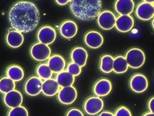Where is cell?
I'll return each mask as SVG.
<instances>
[{
    "instance_id": "7c38bea8",
    "label": "cell",
    "mask_w": 154,
    "mask_h": 116,
    "mask_svg": "<svg viewBox=\"0 0 154 116\" xmlns=\"http://www.w3.org/2000/svg\"><path fill=\"white\" fill-rule=\"evenodd\" d=\"M134 26V19L131 15H120L116 18V27L119 32H130Z\"/></svg>"
},
{
    "instance_id": "52a82bcc",
    "label": "cell",
    "mask_w": 154,
    "mask_h": 116,
    "mask_svg": "<svg viewBox=\"0 0 154 116\" xmlns=\"http://www.w3.org/2000/svg\"><path fill=\"white\" fill-rule=\"evenodd\" d=\"M116 17L110 11H103L98 16V25L103 30H111L116 26Z\"/></svg>"
},
{
    "instance_id": "74e56055",
    "label": "cell",
    "mask_w": 154,
    "mask_h": 116,
    "mask_svg": "<svg viewBox=\"0 0 154 116\" xmlns=\"http://www.w3.org/2000/svg\"><path fill=\"white\" fill-rule=\"evenodd\" d=\"M153 7H154V5H153Z\"/></svg>"
},
{
    "instance_id": "d6986e66",
    "label": "cell",
    "mask_w": 154,
    "mask_h": 116,
    "mask_svg": "<svg viewBox=\"0 0 154 116\" xmlns=\"http://www.w3.org/2000/svg\"><path fill=\"white\" fill-rule=\"evenodd\" d=\"M71 57L73 63L79 64L80 67H84L86 64L88 54L85 48L81 47H78L71 51Z\"/></svg>"
},
{
    "instance_id": "f546056e",
    "label": "cell",
    "mask_w": 154,
    "mask_h": 116,
    "mask_svg": "<svg viewBox=\"0 0 154 116\" xmlns=\"http://www.w3.org/2000/svg\"><path fill=\"white\" fill-rule=\"evenodd\" d=\"M115 116H132L131 115V111L125 107V106H121L116 111Z\"/></svg>"
},
{
    "instance_id": "d6a6232c",
    "label": "cell",
    "mask_w": 154,
    "mask_h": 116,
    "mask_svg": "<svg viewBox=\"0 0 154 116\" xmlns=\"http://www.w3.org/2000/svg\"><path fill=\"white\" fill-rule=\"evenodd\" d=\"M56 2H57L59 5H67L68 3H70L71 0H56Z\"/></svg>"
},
{
    "instance_id": "e575fe53",
    "label": "cell",
    "mask_w": 154,
    "mask_h": 116,
    "mask_svg": "<svg viewBox=\"0 0 154 116\" xmlns=\"http://www.w3.org/2000/svg\"><path fill=\"white\" fill-rule=\"evenodd\" d=\"M143 116H154L153 113H152V112H150V113H146V114H144Z\"/></svg>"
},
{
    "instance_id": "8fae6325",
    "label": "cell",
    "mask_w": 154,
    "mask_h": 116,
    "mask_svg": "<svg viewBox=\"0 0 154 116\" xmlns=\"http://www.w3.org/2000/svg\"><path fill=\"white\" fill-rule=\"evenodd\" d=\"M130 86L133 92L137 93H142L148 88V80L145 76L142 74H136L131 78Z\"/></svg>"
},
{
    "instance_id": "9a60e30c",
    "label": "cell",
    "mask_w": 154,
    "mask_h": 116,
    "mask_svg": "<svg viewBox=\"0 0 154 116\" xmlns=\"http://www.w3.org/2000/svg\"><path fill=\"white\" fill-rule=\"evenodd\" d=\"M6 42L8 46L11 47H20L24 42V36L22 33L15 29H10L6 35Z\"/></svg>"
},
{
    "instance_id": "8992f818",
    "label": "cell",
    "mask_w": 154,
    "mask_h": 116,
    "mask_svg": "<svg viewBox=\"0 0 154 116\" xmlns=\"http://www.w3.org/2000/svg\"><path fill=\"white\" fill-rule=\"evenodd\" d=\"M78 97V93L75 87L67 86L62 87L57 93V99L62 104L71 105L72 104Z\"/></svg>"
},
{
    "instance_id": "cb8c5ba5",
    "label": "cell",
    "mask_w": 154,
    "mask_h": 116,
    "mask_svg": "<svg viewBox=\"0 0 154 116\" xmlns=\"http://www.w3.org/2000/svg\"><path fill=\"white\" fill-rule=\"evenodd\" d=\"M128 68H129V64L125 57L119 56L114 59V67H113L114 72L117 74L125 73L128 70Z\"/></svg>"
},
{
    "instance_id": "9c48e42d",
    "label": "cell",
    "mask_w": 154,
    "mask_h": 116,
    "mask_svg": "<svg viewBox=\"0 0 154 116\" xmlns=\"http://www.w3.org/2000/svg\"><path fill=\"white\" fill-rule=\"evenodd\" d=\"M136 15L141 20H150L154 16V7L153 5L147 2L140 3L137 9H136Z\"/></svg>"
},
{
    "instance_id": "d4e9b609",
    "label": "cell",
    "mask_w": 154,
    "mask_h": 116,
    "mask_svg": "<svg viewBox=\"0 0 154 116\" xmlns=\"http://www.w3.org/2000/svg\"><path fill=\"white\" fill-rule=\"evenodd\" d=\"M114 67V58L110 55H105L100 58V70L104 73H110L113 71Z\"/></svg>"
},
{
    "instance_id": "30bf717a",
    "label": "cell",
    "mask_w": 154,
    "mask_h": 116,
    "mask_svg": "<svg viewBox=\"0 0 154 116\" xmlns=\"http://www.w3.org/2000/svg\"><path fill=\"white\" fill-rule=\"evenodd\" d=\"M42 83L39 77H32L25 84V92L29 96H37L42 91Z\"/></svg>"
},
{
    "instance_id": "4fadbf2b",
    "label": "cell",
    "mask_w": 154,
    "mask_h": 116,
    "mask_svg": "<svg viewBox=\"0 0 154 116\" xmlns=\"http://www.w3.org/2000/svg\"><path fill=\"white\" fill-rule=\"evenodd\" d=\"M4 102L6 105V106L10 108H14V107L21 105L23 102V96L19 91L13 90L10 93L5 94Z\"/></svg>"
},
{
    "instance_id": "f1b7e54d",
    "label": "cell",
    "mask_w": 154,
    "mask_h": 116,
    "mask_svg": "<svg viewBox=\"0 0 154 116\" xmlns=\"http://www.w3.org/2000/svg\"><path fill=\"white\" fill-rule=\"evenodd\" d=\"M67 71L70 72L72 76L77 77V76H79L81 73V67L79 64H77V63H75L72 62V63H70L68 64V66H67Z\"/></svg>"
},
{
    "instance_id": "6da1fadb",
    "label": "cell",
    "mask_w": 154,
    "mask_h": 116,
    "mask_svg": "<svg viewBox=\"0 0 154 116\" xmlns=\"http://www.w3.org/2000/svg\"><path fill=\"white\" fill-rule=\"evenodd\" d=\"M9 21L13 29L21 33L35 30L40 21V12L35 5L29 1H18L9 11Z\"/></svg>"
},
{
    "instance_id": "277c9868",
    "label": "cell",
    "mask_w": 154,
    "mask_h": 116,
    "mask_svg": "<svg viewBox=\"0 0 154 116\" xmlns=\"http://www.w3.org/2000/svg\"><path fill=\"white\" fill-rule=\"evenodd\" d=\"M30 55L36 61L43 62L48 60L51 55V49L48 45L38 42L34 44L30 48Z\"/></svg>"
},
{
    "instance_id": "7a4b0ae2",
    "label": "cell",
    "mask_w": 154,
    "mask_h": 116,
    "mask_svg": "<svg viewBox=\"0 0 154 116\" xmlns=\"http://www.w3.org/2000/svg\"><path fill=\"white\" fill-rule=\"evenodd\" d=\"M102 0H71L70 9L79 20L88 21L99 16L102 8Z\"/></svg>"
},
{
    "instance_id": "8d00e7d4",
    "label": "cell",
    "mask_w": 154,
    "mask_h": 116,
    "mask_svg": "<svg viewBox=\"0 0 154 116\" xmlns=\"http://www.w3.org/2000/svg\"><path fill=\"white\" fill-rule=\"evenodd\" d=\"M152 27H153V29H154V18H153V20H152Z\"/></svg>"
},
{
    "instance_id": "44dd1931",
    "label": "cell",
    "mask_w": 154,
    "mask_h": 116,
    "mask_svg": "<svg viewBox=\"0 0 154 116\" xmlns=\"http://www.w3.org/2000/svg\"><path fill=\"white\" fill-rule=\"evenodd\" d=\"M59 90L60 85L56 79L49 78L47 80H44V82L42 83V92L45 96H48V97L55 96L57 93H58Z\"/></svg>"
},
{
    "instance_id": "e0dca14e",
    "label": "cell",
    "mask_w": 154,
    "mask_h": 116,
    "mask_svg": "<svg viewBox=\"0 0 154 116\" xmlns=\"http://www.w3.org/2000/svg\"><path fill=\"white\" fill-rule=\"evenodd\" d=\"M112 91V84L107 78H101L94 86V93L98 97H105Z\"/></svg>"
},
{
    "instance_id": "ac0fdd59",
    "label": "cell",
    "mask_w": 154,
    "mask_h": 116,
    "mask_svg": "<svg viewBox=\"0 0 154 116\" xmlns=\"http://www.w3.org/2000/svg\"><path fill=\"white\" fill-rule=\"evenodd\" d=\"M135 8L133 0H116L115 9L120 15H131Z\"/></svg>"
},
{
    "instance_id": "603a6c76",
    "label": "cell",
    "mask_w": 154,
    "mask_h": 116,
    "mask_svg": "<svg viewBox=\"0 0 154 116\" xmlns=\"http://www.w3.org/2000/svg\"><path fill=\"white\" fill-rule=\"evenodd\" d=\"M6 76L14 82L20 81L24 78V70L19 65H11L6 70Z\"/></svg>"
},
{
    "instance_id": "4dcf8cb0",
    "label": "cell",
    "mask_w": 154,
    "mask_h": 116,
    "mask_svg": "<svg viewBox=\"0 0 154 116\" xmlns=\"http://www.w3.org/2000/svg\"><path fill=\"white\" fill-rule=\"evenodd\" d=\"M66 116H84V114L80 110H79L77 108H72L67 112Z\"/></svg>"
},
{
    "instance_id": "3957f363",
    "label": "cell",
    "mask_w": 154,
    "mask_h": 116,
    "mask_svg": "<svg viewBox=\"0 0 154 116\" xmlns=\"http://www.w3.org/2000/svg\"><path fill=\"white\" fill-rule=\"evenodd\" d=\"M126 60L129 64V67L132 69H138L142 67L145 62V55L139 48L134 47L130 49L126 53Z\"/></svg>"
},
{
    "instance_id": "4316f807",
    "label": "cell",
    "mask_w": 154,
    "mask_h": 116,
    "mask_svg": "<svg viewBox=\"0 0 154 116\" xmlns=\"http://www.w3.org/2000/svg\"><path fill=\"white\" fill-rule=\"evenodd\" d=\"M36 73L41 79H44V80L51 78L52 74H53L52 70H50L48 65L45 63H42L38 65V67L36 68Z\"/></svg>"
},
{
    "instance_id": "ba28073f",
    "label": "cell",
    "mask_w": 154,
    "mask_h": 116,
    "mask_svg": "<svg viewBox=\"0 0 154 116\" xmlns=\"http://www.w3.org/2000/svg\"><path fill=\"white\" fill-rule=\"evenodd\" d=\"M57 38V33L56 30L49 26H45L40 28V30L37 33V39L39 42L49 45L52 44Z\"/></svg>"
},
{
    "instance_id": "484cf974",
    "label": "cell",
    "mask_w": 154,
    "mask_h": 116,
    "mask_svg": "<svg viewBox=\"0 0 154 116\" xmlns=\"http://www.w3.org/2000/svg\"><path fill=\"white\" fill-rule=\"evenodd\" d=\"M15 82L8 77L2 78L0 79V93H8L15 90Z\"/></svg>"
},
{
    "instance_id": "5bb4252c",
    "label": "cell",
    "mask_w": 154,
    "mask_h": 116,
    "mask_svg": "<svg viewBox=\"0 0 154 116\" xmlns=\"http://www.w3.org/2000/svg\"><path fill=\"white\" fill-rule=\"evenodd\" d=\"M103 37L97 31H89L85 35V42L86 46L91 48H99L103 44Z\"/></svg>"
},
{
    "instance_id": "5b68a950",
    "label": "cell",
    "mask_w": 154,
    "mask_h": 116,
    "mask_svg": "<svg viewBox=\"0 0 154 116\" xmlns=\"http://www.w3.org/2000/svg\"><path fill=\"white\" fill-rule=\"evenodd\" d=\"M104 106V102L100 97L95 96L87 99L84 105V109L85 113L89 115H95L99 114Z\"/></svg>"
},
{
    "instance_id": "ffe728a7",
    "label": "cell",
    "mask_w": 154,
    "mask_h": 116,
    "mask_svg": "<svg viewBox=\"0 0 154 116\" xmlns=\"http://www.w3.org/2000/svg\"><path fill=\"white\" fill-rule=\"evenodd\" d=\"M48 65L52 70V72L59 73L64 70L65 68V60L63 56L59 55H54L48 58Z\"/></svg>"
},
{
    "instance_id": "83f0119b",
    "label": "cell",
    "mask_w": 154,
    "mask_h": 116,
    "mask_svg": "<svg viewBox=\"0 0 154 116\" xmlns=\"http://www.w3.org/2000/svg\"><path fill=\"white\" fill-rule=\"evenodd\" d=\"M7 116H28V112L26 107L20 105L14 108H11Z\"/></svg>"
},
{
    "instance_id": "7402d4cb",
    "label": "cell",
    "mask_w": 154,
    "mask_h": 116,
    "mask_svg": "<svg viewBox=\"0 0 154 116\" xmlns=\"http://www.w3.org/2000/svg\"><path fill=\"white\" fill-rule=\"evenodd\" d=\"M75 77L72 76L70 72L67 70H63L59 73L57 74L56 80L57 81L58 84L61 87H67V86H71L74 82H75Z\"/></svg>"
},
{
    "instance_id": "2e32d148",
    "label": "cell",
    "mask_w": 154,
    "mask_h": 116,
    "mask_svg": "<svg viewBox=\"0 0 154 116\" xmlns=\"http://www.w3.org/2000/svg\"><path fill=\"white\" fill-rule=\"evenodd\" d=\"M78 30L79 28H78L77 24L71 20H66L63 22L60 26L59 29L61 35L66 39H71L75 37L78 34Z\"/></svg>"
},
{
    "instance_id": "1f68e13d",
    "label": "cell",
    "mask_w": 154,
    "mask_h": 116,
    "mask_svg": "<svg viewBox=\"0 0 154 116\" xmlns=\"http://www.w3.org/2000/svg\"><path fill=\"white\" fill-rule=\"evenodd\" d=\"M148 108H149L150 112H152V113L154 114V97L150 99V101L148 103Z\"/></svg>"
},
{
    "instance_id": "d590c367",
    "label": "cell",
    "mask_w": 154,
    "mask_h": 116,
    "mask_svg": "<svg viewBox=\"0 0 154 116\" xmlns=\"http://www.w3.org/2000/svg\"><path fill=\"white\" fill-rule=\"evenodd\" d=\"M143 2H147V3L152 4V3H154V0H143Z\"/></svg>"
},
{
    "instance_id": "836d02e7",
    "label": "cell",
    "mask_w": 154,
    "mask_h": 116,
    "mask_svg": "<svg viewBox=\"0 0 154 116\" xmlns=\"http://www.w3.org/2000/svg\"><path fill=\"white\" fill-rule=\"evenodd\" d=\"M99 116H115V114H113L112 113H110V112H107V111H105V112H102V113H100V114Z\"/></svg>"
}]
</instances>
